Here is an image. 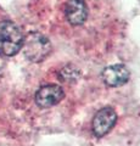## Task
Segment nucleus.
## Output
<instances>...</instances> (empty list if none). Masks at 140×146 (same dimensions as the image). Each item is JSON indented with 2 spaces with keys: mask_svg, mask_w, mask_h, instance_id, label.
Listing matches in <instances>:
<instances>
[{
  "mask_svg": "<svg viewBox=\"0 0 140 146\" xmlns=\"http://www.w3.org/2000/svg\"><path fill=\"white\" fill-rule=\"evenodd\" d=\"M25 35L15 22H0V55L3 56H15L23 46Z\"/></svg>",
  "mask_w": 140,
  "mask_h": 146,
  "instance_id": "1",
  "label": "nucleus"
},
{
  "mask_svg": "<svg viewBox=\"0 0 140 146\" xmlns=\"http://www.w3.org/2000/svg\"><path fill=\"white\" fill-rule=\"evenodd\" d=\"M25 56L32 62H42L51 52V43L48 36L40 32H29L23 40Z\"/></svg>",
  "mask_w": 140,
  "mask_h": 146,
  "instance_id": "2",
  "label": "nucleus"
},
{
  "mask_svg": "<svg viewBox=\"0 0 140 146\" xmlns=\"http://www.w3.org/2000/svg\"><path fill=\"white\" fill-rule=\"evenodd\" d=\"M65 98V90L58 84H46L37 90L34 101L40 108H49L60 104Z\"/></svg>",
  "mask_w": 140,
  "mask_h": 146,
  "instance_id": "3",
  "label": "nucleus"
},
{
  "mask_svg": "<svg viewBox=\"0 0 140 146\" xmlns=\"http://www.w3.org/2000/svg\"><path fill=\"white\" fill-rule=\"evenodd\" d=\"M116 122H117V113L112 107L107 106L99 110L93 118L92 129L94 135L98 136V138L105 136L115 127Z\"/></svg>",
  "mask_w": 140,
  "mask_h": 146,
  "instance_id": "4",
  "label": "nucleus"
},
{
  "mask_svg": "<svg viewBox=\"0 0 140 146\" xmlns=\"http://www.w3.org/2000/svg\"><path fill=\"white\" fill-rule=\"evenodd\" d=\"M130 72L124 65L117 63V65L107 66L101 73V78L107 86L117 88V86L124 85L129 80Z\"/></svg>",
  "mask_w": 140,
  "mask_h": 146,
  "instance_id": "5",
  "label": "nucleus"
},
{
  "mask_svg": "<svg viewBox=\"0 0 140 146\" xmlns=\"http://www.w3.org/2000/svg\"><path fill=\"white\" fill-rule=\"evenodd\" d=\"M65 15L72 26L83 25L89 15L87 3L84 0H67L65 5Z\"/></svg>",
  "mask_w": 140,
  "mask_h": 146,
  "instance_id": "6",
  "label": "nucleus"
},
{
  "mask_svg": "<svg viewBox=\"0 0 140 146\" xmlns=\"http://www.w3.org/2000/svg\"><path fill=\"white\" fill-rule=\"evenodd\" d=\"M61 80L64 82H68V83H74L79 77V71H77L73 66H66L58 73Z\"/></svg>",
  "mask_w": 140,
  "mask_h": 146,
  "instance_id": "7",
  "label": "nucleus"
}]
</instances>
